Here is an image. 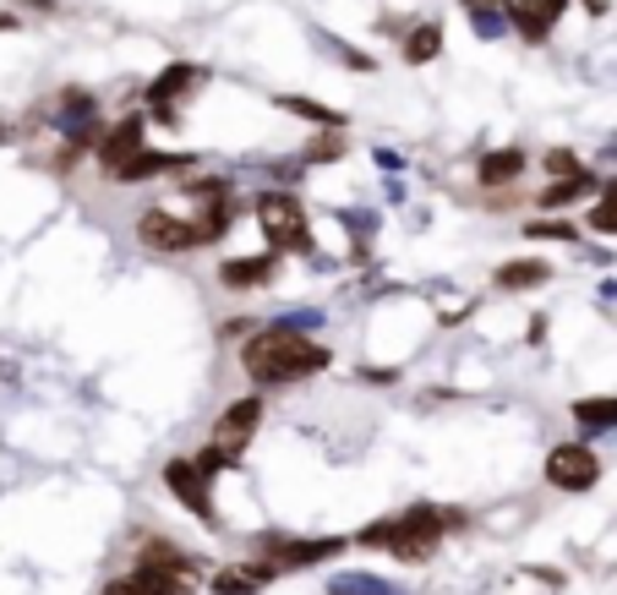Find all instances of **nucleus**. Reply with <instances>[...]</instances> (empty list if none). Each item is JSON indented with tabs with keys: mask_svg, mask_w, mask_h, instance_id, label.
Here are the masks:
<instances>
[{
	"mask_svg": "<svg viewBox=\"0 0 617 595\" xmlns=\"http://www.w3.org/2000/svg\"><path fill=\"white\" fill-rule=\"evenodd\" d=\"M328 366H333V350L317 339H301L296 328H268V333H252L241 344V372L257 388H290V383H307Z\"/></svg>",
	"mask_w": 617,
	"mask_h": 595,
	"instance_id": "f257e3e1",
	"label": "nucleus"
},
{
	"mask_svg": "<svg viewBox=\"0 0 617 595\" xmlns=\"http://www.w3.org/2000/svg\"><path fill=\"white\" fill-rule=\"evenodd\" d=\"M454 525H460V514H454V508L416 503L410 514H399V519H383V525L361 530L355 541H361V547H383L394 563H427V558L443 547V530H454Z\"/></svg>",
	"mask_w": 617,
	"mask_h": 595,
	"instance_id": "f03ea898",
	"label": "nucleus"
},
{
	"mask_svg": "<svg viewBox=\"0 0 617 595\" xmlns=\"http://www.w3.org/2000/svg\"><path fill=\"white\" fill-rule=\"evenodd\" d=\"M257 224L279 252H311V224H307V202L296 191H263L257 197Z\"/></svg>",
	"mask_w": 617,
	"mask_h": 595,
	"instance_id": "7ed1b4c3",
	"label": "nucleus"
},
{
	"mask_svg": "<svg viewBox=\"0 0 617 595\" xmlns=\"http://www.w3.org/2000/svg\"><path fill=\"white\" fill-rule=\"evenodd\" d=\"M137 241H143L148 252H164V257L191 252V246H208V241H202V224H197L191 213H175V208H143V213H137Z\"/></svg>",
	"mask_w": 617,
	"mask_h": 595,
	"instance_id": "20e7f679",
	"label": "nucleus"
},
{
	"mask_svg": "<svg viewBox=\"0 0 617 595\" xmlns=\"http://www.w3.org/2000/svg\"><path fill=\"white\" fill-rule=\"evenodd\" d=\"M602 481V459L591 443H558L547 453V486L552 492H591Z\"/></svg>",
	"mask_w": 617,
	"mask_h": 595,
	"instance_id": "39448f33",
	"label": "nucleus"
},
{
	"mask_svg": "<svg viewBox=\"0 0 617 595\" xmlns=\"http://www.w3.org/2000/svg\"><path fill=\"white\" fill-rule=\"evenodd\" d=\"M164 486H169V497L186 503L208 530L219 525V508H213V475H202L197 459H169V464H164Z\"/></svg>",
	"mask_w": 617,
	"mask_h": 595,
	"instance_id": "423d86ee",
	"label": "nucleus"
},
{
	"mask_svg": "<svg viewBox=\"0 0 617 595\" xmlns=\"http://www.w3.org/2000/svg\"><path fill=\"white\" fill-rule=\"evenodd\" d=\"M93 153H99V175H104V180H121V169H126L137 153H148V126H143V115L115 121Z\"/></svg>",
	"mask_w": 617,
	"mask_h": 595,
	"instance_id": "0eeeda50",
	"label": "nucleus"
},
{
	"mask_svg": "<svg viewBox=\"0 0 617 595\" xmlns=\"http://www.w3.org/2000/svg\"><path fill=\"white\" fill-rule=\"evenodd\" d=\"M257 432H263V394H246V399L224 405V410H219V421H213V443L230 448L235 459H241V448L252 443Z\"/></svg>",
	"mask_w": 617,
	"mask_h": 595,
	"instance_id": "6e6552de",
	"label": "nucleus"
},
{
	"mask_svg": "<svg viewBox=\"0 0 617 595\" xmlns=\"http://www.w3.org/2000/svg\"><path fill=\"white\" fill-rule=\"evenodd\" d=\"M257 547H268V558H263V563H274L279 574H285V569H311V563H322V558H339V552H344V541H339V536H322V541H279V536H268V541H257Z\"/></svg>",
	"mask_w": 617,
	"mask_h": 595,
	"instance_id": "1a4fd4ad",
	"label": "nucleus"
},
{
	"mask_svg": "<svg viewBox=\"0 0 617 595\" xmlns=\"http://www.w3.org/2000/svg\"><path fill=\"white\" fill-rule=\"evenodd\" d=\"M191 591V580L186 574H164V569H132L126 580H115V585H104V595H186Z\"/></svg>",
	"mask_w": 617,
	"mask_h": 595,
	"instance_id": "9d476101",
	"label": "nucleus"
},
{
	"mask_svg": "<svg viewBox=\"0 0 617 595\" xmlns=\"http://www.w3.org/2000/svg\"><path fill=\"white\" fill-rule=\"evenodd\" d=\"M191 88H202V71H197V66H186V60H175V66H164V71L154 77L148 104H154V110H164V104H169V110H180L175 99H180V93H191Z\"/></svg>",
	"mask_w": 617,
	"mask_h": 595,
	"instance_id": "9b49d317",
	"label": "nucleus"
},
{
	"mask_svg": "<svg viewBox=\"0 0 617 595\" xmlns=\"http://www.w3.org/2000/svg\"><path fill=\"white\" fill-rule=\"evenodd\" d=\"M279 274V257H235V263H219V285L224 290H257Z\"/></svg>",
	"mask_w": 617,
	"mask_h": 595,
	"instance_id": "f8f14e48",
	"label": "nucleus"
},
{
	"mask_svg": "<svg viewBox=\"0 0 617 595\" xmlns=\"http://www.w3.org/2000/svg\"><path fill=\"white\" fill-rule=\"evenodd\" d=\"M169 169H191V153H137V158L121 169L115 186H143V180H158V175H169Z\"/></svg>",
	"mask_w": 617,
	"mask_h": 595,
	"instance_id": "ddd939ff",
	"label": "nucleus"
},
{
	"mask_svg": "<svg viewBox=\"0 0 617 595\" xmlns=\"http://www.w3.org/2000/svg\"><path fill=\"white\" fill-rule=\"evenodd\" d=\"M525 175V148H497V153H481V169H475V180L492 191V186H508V180H519Z\"/></svg>",
	"mask_w": 617,
	"mask_h": 595,
	"instance_id": "4468645a",
	"label": "nucleus"
},
{
	"mask_svg": "<svg viewBox=\"0 0 617 595\" xmlns=\"http://www.w3.org/2000/svg\"><path fill=\"white\" fill-rule=\"evenodd\" d=\"M591 191H596V175H591V169H580V175H563V180H552V186H547L536 202H541L547 213H558V208H574V202H580V197H591Z\"/></svg>",
	"mask_w": 617,
	"mask_h": 595,
	"instance_id": "2eb2a0df",
	"label": "nucleus"
},
{
	"mask_svg": "<svg viewBox=\"0 0 617 595\" xmlns=\"http://www.w3.org/2000/svg\"><path fill=\"white\" fill-rule=\"evenodd\" d=\"M503 11H508V22L519 27V38H525V44H547V33H552V16L541 11V0H508Z\"/></svg>",
	"mask_w": 617,
	"mask_h": 595,
	"instance_id": "dca6fc26",
	"label": "nucleus"
},
{
	"mask_svg": "<svg viewBox=\"0 0 617 595\" xmlns=\"http://www.w3.org/2000/svg\"><path fill=\"white\" fill-rule=\"evenodd\" d=\"M574 427L580 432H617V399L613 394H596V399H574Z\"/></svg>",
	"mask_w": 617,
	"mask_h": 595,
	"instance_id": "f3484780",
	"label": "nucleus"
},
{
	"mask_svg": "<svg viewBox=\"0 0 617 595\" xmlns=\"http://www.w3.org/2000/svg\"><path fill=\"white\" fill-rule=\"evenodd\" d=\"M552 279V268L541 263V257H525V263H503L497 274H492V285L497 290H536V285H547Z\"/></svg>",
	"mask_w": 617,
	"mask_h": 595,
	"instance_id": "a211bd4d",
	"label": "nucleus"
},
{
	"mask_svg": "<svg viewBox=\"0 0 617 595\" xmlns=\"http://www.w3.org/2000/svg\"><path fill=\"white\" fill-rule=\"evenodd\" d=\"M279 104H285L290 115H301V121H317L322 132H339V126H344V115H339V110H328V104H317V99H301V93H285Z\"/></svg>",
	"mask_w": 617,
	"mask_h": 595,
	"instance_id": "6ab92c4d",
	"label": "nucleus"
},
{
	"mask_svg": "<svg viewBox=\"0 0 617 595\" xmlns=\"http://www.w3.org/2000/svg\"><path fill=\"white\" fill-rule=\"evenodd\" d=\"M143 569H164V574H186V580L197 574V563H191V558H186L180 547H169V541H154V547L143 552Z\"/></svg>",
	"mask_w": 617,
	"mask_h": 595,
	"instance_id": "aec40b11",
	"label": "nucleus"
},
{
	"mask_svg": "<svg viewBox=\"0 0 617 595\" xmlns=\"http://www.w3.org/2000/svg\"><path fill=\"white\" fill-rule=\"evenodd\" d=\"M438 49H443V27H438V22H421V27L410 33V44H405V60H410V66H427Z\"/></svg>",
	"mask_w": 617,
	"mask_h": 595,
	"instance_id": "412c9836",
	"label": "nucleus"
},
{
	"mask_svg": "<svg viewBox=\"0 0 617 595\" xmlns=\"http://www.w3.org/2000/svg\"><path fill=\"white\" fill-rule=\"evenodd\" d=\"M585 224H591L596 235H617V180H613V186H602V191H596V202H591Z\"/></svg>",
	"mask_w": 617,
	"mask_h": 595,
	"instance_id": "4be33fe9",
	"label": "nucleus"
},
{
	"mask_svg": "<svg viewBox=\"0 0 617 595\" xmlns=\"http://www.w3.org/2000/svg\"><path fill=\"white\" fill-rule=\"evenodd\" d=\"M328 595H405V591H394V585H383V580H372V574H339V580L328 585Z\"/></svg>",
	"mask_w": 617,
	"mask_h": 595,
	"instance_id": "5701e85b",
	"label": "nucleus"
},
{
	"mask_svg": "<svg viewBox=\"0 0 617 595\" xmlns=\"http://www.w3.org/2000/svg\"><path fill=\"white\" fill-rule=\"evenodd\" d=\"M191 219L202 224V241H208V246H213V241H219V235L230 230V208H224V202H202V208H197Z\"/></svg>",
	"mask_w": 617,
	"mask_h": 595,
	"instance_id": "b1692460",
	"label": "nucleus"
},
{
	"mask_svg": "<svg viewBox=\"0 0 617 595\" xmlns=\"http://www.w3.org/2000/svg\"><path fill=\"white\" fill-rule=\"evenodd\" d=\"M525 235H530V241H563V246L580 241V230H574L569 219H536V224H525Z\"/></svg>",
	"mask_w": 617,
	"mask_h": 595,
	"instance_id": "393cba45",
	"label": "nucleus"
},
{
	"mask_svg": "<svg viewBox=\"0 0 617 595\" xmlns=\"http://www.w3.org/2000/svg\"><path fill=\"white\" fill-rule=\"evenodd\" d=\"M541 164H547V175H552V180H563V175H580V169H585V164H580L569 148H552Z\"/></svg>",
	"mask_w": 617,
	"mask_h": 595,
	"instance_id": "a878e982",
	"label": "nucleus"
},
{
	"mask_svg": "<svg viewBox=\"0 0 617 595\" xmlns=\"http://www.w3.org/2000/svg\"><path fill=\"white\" fill-rule=\"evenodd\" d=\"M541 11H547V16H552V22H558V16H563V11H569V0H541Z\"/></svg>",
	"mask_w": 617,
	"mask_h": 595,
	"instance_id": "bb28decb",
	"label": "nucleus"
},
{
	"mask_svg": "<svg viewBox=\"0 0 617 595\" xmlns=\"http://www.w3.org/2000/svg\"><path fill=\"white\" fill-rule=\"evenodd\" d=\"M470 11H497V5H508V0H464Z\"/></svg>",
	"mask_w": 617,
	"mask_h": 595,
	"instance_id": "cd10ccee",
	"label": "nucleus"
},
{
	"mask_svg": "<svg viewBox=\"0 0 617 595\" xmlns=\"http://www.w3.org/2000/svg\"><path fill=\"white\" fill-rule=\"evenodd\" d=\"M22 5H38V11H49V0H22Z\"/></svg>",
	"mask_w": 617,
	"mask_h": 595,
	"instance_id": "c85d7f7f",
	"label": "nucleus"
},
{
	"mask_svg": "<svg viewBox=\"0 0 617 595\" xmlns=\"http://www.w3.org/2000/svg\"><path fill=\"white\" fill-rule=\"evenodd\" d=\"M0 143H5V126H0Z\"/></svg>",
	"mask_w": 617,
	"mask_h": 595,
	"instance_id": "c756f323",
	"label": "nucleus"
}]
</instances>
